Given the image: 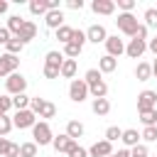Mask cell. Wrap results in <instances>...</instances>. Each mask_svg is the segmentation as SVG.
Listing matches in <instances>:
<instances>
[{
  "label": "cell",
  "mask_w": 157,
  "mask_h": 157,
  "mask_svg": "<svg viewBox=\"0 0 157 157\" xmlns=\"http://www.w3.org/2000/svg\"><path fill=\"white\" fill-rule=\"evenodd\" d=\"M52 140H54V132H52L49 123L47 120H37L34 128H32V142L37 147H44V145H52Z\"/></svg>",
  "instance_id": "1"
},
{
  "label": "cell",
  "mask_w": 157,
  "mask_h": 157,
  "mask_svg": "<svg viewBox=\"0 0 157 157\" xmlns=\"http://www.w3.org/2000/svg\"><path fill=\"white\" fill-rule=\"evenodd\" d=\"M115 25H118V29H120L123 34H128V37H132V34L137 32V27H140V22H137V17H135L132 12H118Z\"/></svg>",
  "instance_id": "2"
},
{
  "label": "cell",
  "mask_w": 157,
  "mask_h": 157,
  "mask_svg": "<svg viewBox=\"0 0 157 157\" xmlns=\"http://www.w3.org/2000/svg\"><path fill=\"white\" fill-rule=\"evenodd\" d=\"M5 88H7V93H10V96L25 93V88H27V78H25L20 71H15V74H10V76L5 78Z\"/></svg>",
  "instance_id": "3"
},
{
  "label": "cell",
  "mask_w": 157,
  "mask_h": 157,
  "mask_svg": "<svg viewBox=\"0 0 157 157\" xmlns=\"http://www.w3.org/2000/svg\"><path fill=\"white\" fill-rule=\"evenodd\" d=\"M69 98H71L74 103H83V101L88 98V86H86L83 78H74V81L69 83Z\"/></svg>",
  "instance_id": "4"
},
{
  "label": "cell",
  "mask_w": 157,
  "mask_h": 157,
  "mask_svg": "<svg viewBox=\"0 0 157 157\" xmlns=\"http://www.w3.org/2000/svg\"><path fill=\"white\" fill-rule=\"evenodd\" d=\"M34 123H37V115H34L29 108H25V110H17V113H15V118H12V125H15V128H20V130L34 128Z\"/></svg>",
  "instance_id": "5"
},
{
  "label": "cell",
  "mask_w": 157,
  "mask_h": 157,
  "mask_svg": "<svg viewBox=\"0 0 157 157\" xmlns=\"http://www.w3.org/2000/svg\"><path fill=\"white\" fill-rule=\"evenodd\" d=\"M103 44H105V54L113 56V59H118L120 54H125V42H123L118 34H108V39H105Z\"/></svg>",
  "instance_id": "6"
},
{
  "label": "cell",
  "mask_w": 157,
  "mask_h": 157,
  "mask_svg": "<svg viewBox=\"0 0 157 157\" xmlns=\"http://www.w3.org/2000/svg\"><path fill=\"white\" fill-rule=\"evenodd\" d=\"M152 108H157V91L145 88L137 96V113H145V110H152Z\"/></svg>",
  "instance_id": "7"
},
{
  "label": "cell",
  "mask_w": 157,
  "mask_h": 157,
  "mask_svg": "<svg viewBox=\"0 0 157 157\" xmlns=\"http://www.w3.org/2000/svg\"><path fill=\"white\" fill-rule=\"evenodd\" d=\"M145 52H147V42H142V39H135V37H130V42L125 44V54H128L130 59H140Z\"/></svg>",
  "instance_id": "8"
},
{
  "label": "cell",
  "mask_w": 157,
  "mask_h": 157,
  "mask_svg": "<svg viewBox=\"0 0 157 157\" xmlns=\"http://www.w3.org/2000/svg\"><path fill=\"white\" fill-rule=\"evenodd\" d=\"M105 39H108V32H105V27H103V25H91V27L86 29V42L103 44Z\"/></svg>",
  "instance_id": "9"
},
{
  "label": "cell",
  "mask_w": 157,
  "mask_h": 157,
  "mask_svg": "<svg viewBox=\"0 0 157 157\" xmlns=\"http://www.w3.org/2000/svg\"><path fill=\"white\" fill-rule=\"evenodd\" d=\"M113 155V145L108 140H98L88 147V157H110Z\"/></svg>",
  "instance_id": "10"
},
{
  "label": "cell",
  "mask_w": 157,
  "mask_h": 157,
  "mask_svg": "<svg viewBox=\"0 0 157 157\" xmlns=\"http://www.w3.org/2000/svg\"><path fill=\"white\" fill-rule=\"evenodd\" d=\"M0 66H2V71H5V76H10V74H15L17 69H20V56H15V54H2L0 56Z\"/></svg>",
  "instance_id": "11"
},
{
  "label": "cell",
  "mask_w": 157,
  "mask_h": 157,
  "mask_svg": "<svg viewBox=\"0 0 157 157\" xmlns=\"http://www.w3.org/2000/svg\"><path fill=\"white\" fill-rule=\"evenodd\" d=\"M91 10L96 15H113L115 12V0H93Z\"/></svg>",
  "instance_id": "12"
},
{
  "label": "cell",
  "mask_w": 157,
  "mask_h": 157,
  "mask_svg": "<svg viewBox=\"0 0 157 157\" xmlns=\"http://www.w3.org/2000/svg\"><path fill=\"white\" fill-rule=\"evenodd\" d=\"M37 37V25L32 22V20H25V25H22V29H20V34H17V39L22 42V44H27V42H32Z\"/></svg>",
  "instance_id": "13"
},
{
  "label": "cell",
  "mask_w": 157,
  "mask_h": 157,
  "mask_svg": "<svg viewBox=\"0 0 157 157\" xmlns=\"http://www.w3.org/2000/svg\"><path fill=\"white\" fill-rule=\"evenodd\" d=\"M44 22H47V27H49V29H54V32H56V29L64 25V12H61V10H49V12L44 15Z\"/></svg>",
  "instance_id": "14"
},
{
  "label": "cell",
  "mask_w": 157,
  "mask_h": 157,
  "mask_svg": "<svg viewBox=\"0 0 157 157\" xmlns=\"http://www.w3.org/2000/svg\"><path fill=\"white\" fill-rule=\"evenodd\" d=\"M71 145H74V140H71L66 132L54 135V140H52V147H54L56 152H69V150H71Z\"/></svg>",
  "instance_id": "15"
},
{
  "label": "cell",
  "mask_w": 157,
  "mask_h": 157,
  "mask_svg": "<svg viewBox=\"0 0 157 157\" xmlns=\"http://www.w3.org/2000/svg\"><path fill=\"white\" fill-rule=\"evenodd\" d=\"M118 69V59H113V56H108V54H103L101 59H98V71L101 74H113Z\"/></svg>",
  "instance_id": "16"
},
{
  "label": "cell",
  "mask_w": 157,
  "mask_h": 157,
  "mask_svg": "<svg viewBox=\"0 0 157 157\" xmlns=\"http://www.w3.org/2000/svg\"><path fill=\"white\" fill-rule=\"evenodd\" d=\"M135 78H137V81H150V78H152V64L137 61V66H135Z\"/></svg>",
  "instance_id": "17"
},
{
  "label": "cell",
  "mask_w": 157,
  "mask_h": 157,
  "mask_svg": "<svg viewBox=\"0 0 157 157\" xmlns=\"http://www.w3.org/2000/svg\"><path fill=\"white\" fill-rule=\"evenodd\" d=\"M91 110L96 113V115H108L110 113V101L108 98H93V103H91Z\"/></svg>",
  "instance_id": "18"
},
{
  "label": "cell",
  "mask_w": 157,
  "mask_h": 157,
  "mask_svg": "<svg viewBox=\"0 0 157 157\" xmlns=\"http://www.w3.org/2000/svg\"><path fill=\"white\" fill-rule=\"evenodd\" d=\"M120 140H123V145H125V147L130 150V147L140 145V132H137V130H132V128H128V130H123Z\"/></svg>",
  "instance_id": "19"
},
{
  "label": "cell",
  "mask_w": 157,
  "mask_h": 157,
  "mask_svg": "<svg viewBox=\"0 0 157 157\" xmlns=\"http://www.w3.org/2000/svg\"><path fill=\"white\" fill-rule=\"evenodd\" d=\"M59 76L74 81V76H76V59H66V56H64V64H61V69H59Z\"/></svg>",
  "instance_id": "20"
},
{
  "label": "cell",
  "mask_w": 157,
  "mask_h": 157,
  "mask_svg": "<svg viewBox=\"0 0 157 157\" xmlns=\"http://www.w3.org/2000/svg\"><path fill=\"white\" fill-rule=\"evenodd\" d=\"M88 96H93V98H105L108 96V83L101 78V81H96V83H91L88 86Z\"/></svg>",
  "instance_id": "21"
},
{
  "label": "cell",
  "mask_w": 157,
  "mask_h": 157,
  "mask_svg": "<svg viewBox=\"0 0 157 157\" xmlns=\"http://www.w3.org/2000/svg\"><path fill=\"white\" fill-rule=\"evenodd\" d=\"M66 135L76 142L78 137H83V123H78V120H69L66 123Z\"/></svg>",
  "instance_id": "22"
},
{
  "label": "cell",
  "mask_w": 157,
  "mask_h": 157,
  "mask_svg": "<svg viewBox=\"0 0 157 157\" xmlns=\"http://www.w3.org/2000/svg\"><path fill=\"white\" fill-rule=\"evenodd\" d=\"M61 64H64V54H61V52H47V56H44V66L61 69Z\"/></svg>",
  "instance_id": "23"
},
{
  "label": "cell",
  "mask_w": 157,
  "mask_h": 157,
  "mask_svg": "<svg viewBox=\"0 0 157 157\" xmlns=\"http://www.w3.org/2000/svg\"><path fill=\"white\" fill-rule=\"evenodd\" d=\"M22 25H25V20H22L20 15H10V17H7V32H10L12 37H17V34H20Z\"/></svg>",
  "instance_id": "24"
},
{
  "label": "cell",
  "mask_w": 157,
  "mask_h": 157,
  "mask_svg": "<svg viewBox=\"0 0 157 157\" xmlns=\"http://www.w3.org/2000/svg\"><path fill=\"white\" fill-rule=\"evenodd\" d=\"M56 115V105L52 103V101H44V105H42V110L37 113V118H44V120H49V118H54Z\"/></svg>",
  "instance_id": "25"
},
{
  "label": "cell",
  "mask_w": 157,
  "mask_h": 157,
  "mask_svg": "<svg viewBox=\"0 0 157 157\" xmlns=\"http://www.w3.org/2000/svg\"><path fill=\"white\" fill-rule=\"evenodd\" d=\"M140 123H142L145 128H150V125H157V108H152V110H145V113H140Z\"/></svg>",
  "instance_id": "26"
},
{
  "label": "cell",
  "mask_w": 157,
  "mask_h": 157,
  "mask_svg": "<svg viewBox=\"0 0 157 157\" xmlns=\"http://www.w3.org/2000/svg\"><path fill=\"white\" fill-rule=\"evenodd\" d=\"M29 12L32 15H47V0H29Z\"/></svg>",
  "instance_id": "27"
},
{
  "label": "cell",
  "mask_w": 157,
  "mask_h": 157,
  "mask_svg": "<svg viewBox=\"0 0 157 157\" xmlns=\"http://www.w3.org/2000/svg\"><path fill=\"white\" fill-rule=\"evenodd\" d=\"M71 32H74V27H69V25H61V27L56 29V39H59L61 44H69V42H71Z\"/></svg>",
  "instance_id": "28"
},
{
  "label": "cell",
  "mask_w": 157,
  "mask_h": 157,
  "mask_svg": "<svg viewBox=\"0 0 157 157\" xmlns=\"http://www.w3.org/2000/svg\"><path fill=\"white\" fill-rule=\"evenodd\" d=\"M81 52H83V47H78V44L69 42V44H64V52H61V54H64L66 59H76V56H78Z\"/></svg>",
  "instance_id": "29"
},
{
  "label": "cell",
  "mask_w": 157,
  "mask_h": 157,
  "mask_svg": "<svg viewBox=\"0 0 157 157\" xmlns=\"http://www.w3.org/2000/svg\"><path fill=\"white\" fill-rule=\"evenodd\" d=\"M12 108H17V110L29 108V96H27V93H17V96H12Z\"/></svg>",
  "instance_id": "30"
},
{
  "label": "cell",
  "mask_w": 157,
  "mask_h": 157,
  "mask_svg": "<svg viewBox=\"0 0 157 157\" xmlns=\"http://www.w3.org/2000/svg\"><path fill=\"white\" fill-rule=\"evenodd\" d=\"M12 128H15L12 125V118L10 115H0V137H7Z\"/></svg>",
  "instance_id": "31"
},
{
  "label": "cell",
  "mask_w": 157,
  "mask_h": 157,
  "mask_svg": "<svg viewBox=\"0 0 157 157\" xmlns=\"http://www.w3.org/2000/svg\"><path fill=\"white\" fill-rule=\"evenodd\" d=\"M5 49H7V54H15V56H17V54H20L22 49H25V44H22V42L17 39V37H12V39H10L7 44H5Z\"/></svg>",
  "instance_id": "32"
},
{
  "label": "cell",
  "mask_w": 157,
  "mask_h": 157,
  "mask_svg": "<svg viewBox=\"0 0 157 157\" xmlns=\"http://www.w3.org/2000/svg\"><path fill=\"white\" fill-rule=\"evenodd\" d=\"M20 157H37V145L34 142H22L20 145Z\"/></svg>",
  "instance_id": "33"
},
{
  "label": "cell",
  "mask_w": 157,
  "mask_h": 157,
  "mask_svg": "<svg viewBox=\"0 0 157 157\" xmlns=\"http://www.w3.org/2000/svg\"><path fill=\"white\" fill-rule=\"evenodd\" d=\"M142 20H145V27H157V10L155 7H147L145 15H142Z\"/></svg>",
  "instance_id": "34"
},
{
  "label": "cell",
  "mask_w": 157,
  "mask_h": 157,
  "mask_svg": "<svg viewBox=\"0 0 157 157\" xmlns=\"http://www.w3.org/2000/svg\"><path fill=\"white\" fill-rule=\"evenodd\" d=\"M120 135H123V130H120L118 125H110V128L105 130V137H103V140H108V142L113 145L115 140H120Z\"/></svg>",
  "instance_id": "35"
},
{
  "label": "cell",
  "mask_w": 157,
  "mask_h": 157,
  "mask_svg": "<svg viewBox=\"0 0 157 157\" xmlns=\"http://www.w3.org/2000/svg\"><path fill=\"white\" fill-rule=\"evenodd\" d=\"M140 140H145V142H157V128H155V125L145 128V130L140 132Z\"/></svg>",
  "instance_id": "36"
},
{
  "label": "cell",
  "mask_w": 157,
  "mask_h": 157,
  "mask_svg": "<svg viewBox=\"0 0 157 157\" xmlns=\"http://www.w3.org/2000/svg\"><path fill=\"white\" fill-rule=\"evenodd\" d=\"M101 78H103V74H101L98 69H88V71H86V76H83L86 86H91V83H96V81H101Z\"/></svg>",
  "instance_id": "37"
},
{
  "label": "cell",
  "mask_w": 157,
  "mask_h": 157,
  "mask_svg": "<svg viewBox=\"0 0 157 157\" xmlns=\"http://www.w3.org/2000/svg\"><path fill=\"white\" fill-rule=\"evenodd\" d=\"M130 157H150V150H147V145H145V142H140V145L130 147Z\"/></svg>",
  "instance_id": "38"
},
{
  "label": "cell",
  "mask_w": 157,
  "mask_h": 157,
  "mask_svg": "<svg viewBox=\"0 0 157 157\" xmlns=\"http://www.w3.org/2000/svg\"><path fill=\"white\" fill-rule=\"evenodd\" d=\"M71 42H74V44H78V47H83V44H86V32L74 27V32H71Z\"/></svg>",
  "instance_id": "39"
},
{
  "label": "cell",
  "mask_w": 157,
  "mask_h": 157,
  "mask_svg": "<svg viewBox=\"0 0 157 157\" xmlns=\"http://www.w3.org/2000/svg\"><path fill=\"white\" fill-rule=\"evenodd\" d=\"M66 155H69V157H88V150H83L81 145H76V142H74V145H71V150H69Z\"/></svg>",
  "instance_id": "40"
},
{
  "label": "cell",
  "mask_w": 157,
  "mask_h": 157,
  "mask_svg": "<svg viewBox=\"0 0 157 157\" xmlns=\"http://www.w3.org/2000/svg\"><path fill=\"white\" fill-rule=\"evenodd\" d=\"M10 108H12V98L10 96H0V115H7Z\"/></svg>",
  "instance_id": "41"
},
{
  "label": "cell",
  "mask_w": 157,
  "mask_h": 157,
  "mask_svg": "<svg viewBox=\"0 0 157 157\" xmlns=\"http://www.w3.org/2000/svg\"><path fill=\"white\" fill-rule=\"evenodd\" d=\"M42 105H44V98H39V96H37V98H29V110H32L34 115L42 110Z\"/></svg>",
  "instance_id": "42"
},
{
  "label": "cell",
  "mask_w": 157,
  "mask_h": 157,
  "mask_svg": "<svg viewBox=\"0 0 157 157\" xmlns=\"http://www.w3.org/2000/svg\"><path fill=\"white\" fill-rule=\"evenodd\" d=\"M115 7H120L123 12H132V7H135V0H118V2H115Z\"/></svg>",
  "instance_id": "43"
},
{
  "label": "cell",
  "mask_w": 157,
  "mask_h": 157,
  "mask_svg": "<svg viewBox=\"0 0 157 157\" xmlns=\"http://www.w3.org/2000/svg\"><path fill=\"white\" fill-rule=\"evenodd\" d=\"M2 157H20V145H15V142H10Z\"/></svg>",
  "instance_id": "44"
},
{
  "label": "cell",
  "mask_w": 157,
  "mask_h": 157,
  "mask_svg": "<svg viewBox=\"0 0 157 157\" xmlns=\"http://www.w3.org/2000/svg\"><path fill=\"white\" fill-rule=\"evenodd\" d=\"M132 37H135V39H142V42H147V27H145V25H140V27H137V32H135Z\"/></svg>",
  "instance_id": "45"
},
{
  "label": "cell",
  "mask_w": 157,
  "mask_h": 157,
  "mask_svg": "<svg viewBox=\"0 0 157 157\" xmlns=\"http://www.w3.org/2000/svg\"><path fill=\"white\" fill-rule=\"evenodd\" d=\"M44 78H59V69H52V66H44Z\"/></svg>",
  "instance_id": "46"
},
{
  "label": "cell",
  "mask_w": 157,
  "mask_h": 157,
  "mask_svg": "<svg viewBox=\"0 0 157 157\" xmlns=\"http://www.w3.org/2000/svg\"><path fill=\"white\" fill-rule=\"evenodd\" d=\"M12 39V34L7 32V27H0V44H7Z\"/></svg>",
  "instance_id": "47"
},
{
  "label": "cell",
  "mask_w": 157,
  "mask_h": 157,
  "mask_svg": "<svg viewBox=\"0 0 157 157\" xmlns=\"http://www.w3.org/2000/svg\"><path fill=\"white\" fill-rule=\"evenodd\" d=\"M66 7L69 10H81L83 7V0H66Z\"/></svg>",
  "instance_id": "48"
},
{
  "label": "cell",
  "mask_w": 157,
  "mask_h": 157,
  "mask_svg": "<svg viewBox=\"0 0 157 157\" xmlns=\"http://www.w3.org/2000/svg\"><path fill=\"white\" fill-rule=\"evenodd\" d=\"M147 49H150V52H152V54L157 56V34H155L152 39H147Z\"/></svg>",
  "instance_id": "49"
},
{
  "label": "cell",
  "mask_w": 157,
  "mask_h": 157,
  "mask_svg": "<svg viewBox=\"0 0 157 157\" xmlns=\"http://www.w3.org/2000/svg\"><path fill=\"white\" fill-rule=\"evenodd\" d=\"M47 10H61V2L59 0H47Z\"/></svg>",
  "instance_id": "50"
},
{
  "label": "cell",
  "mask_w": 157,
  "mask_h": 157,
  "mask_svg": "<svg viewBox=\"0 0 157 157\" xmlns=\"http://www.w3.org/2000/svg\"><path fill=\"white\" fill-rule=\"evenodd\" d=\"M7 145H10V140H7V137H0V157L5 155V150H7Z\"/></svg>",
  "instance_id": "51"
},
{
  "label": "cell",
  "mask_w": 157,
  "mask_h": 157,
  "mask_svg": "<svg viewBox=\"0 0 157 157\" xmlns=\"http://www.w3.org/2000/svg\"><path fill=\"white\" fill-rule=\"evenodd\" d=\"M115 157H130V150L128 147H123V150H118V152H113Z\"/></svg>",
  "instance_id": "52"
},
{
  "label": "cell",
  "mask_w": 157,
  "mask_h": 157,
  "mask_svg": "<svg viewBox=\"0 0 157 157\" xmlns=\"http://www.w3.org/2000/svg\"><path fill=\"white\" fill-rule=\"evenodd\" d=\"M7 12V0H0V15Z\"/></svg>",
  "instance_id": "53"
},
{
  "label": "cell",
  "mask_w": 157,
  "mask_h": 157,
  "mask_svg": "<svg viewBox=\"0 0 157 157\" xmlns=\"http://www.w3.org/2000/svg\"><path fill=\"white\" fill-rule=\"evenodd\" d=\"M152 76L157 78V56H155V61H152Z\"/></svg>",
  "instance_id": "54"
},
{
  "label": "cell",
  "mask_w": 157,
  "mask_h": 157,
  "mask_svg": "<svg viewBox=\"0 0 157 157\" xmlns=\"http://www.w3.org/2000/svg\"><path fill=\"white\" fill-rule=\"evenodd\" d=\"M0 78H7V76H5V71H2V66H0Z\"/></svg>",
  "instance_id": "55"
},
{
  "label": "cell",
  "mask_w": 157,
  "mask_h": 157,
  "mask_svg": "<svg viewBox=\"0 0 157 157\" xmlns=\"http://www.w3.org/2000/svg\"><path fill=\"white\" fill-rule=\"evenodd\" d=\"M150 157H157V155H150Z\"/></svg>",
  "instance_id": "56"
},
{
  "label": "cell",
  "mask_w": 157,
  "mask_h": 157,
  "mask_svg": "<svg viewBox=\"0 0 157 157\" xmlns=\"http://www.w3.org/2000/svg\"><path fill=\"white\" fill-rule=\"evenodd\" d=\"M110 157H115V155H110Z\"/></svg>",
  "instance_id": "57"
},
{
  "label": "cell",
  "mask_w": 157,
  "mask_h": 157,
  "mask_svg": "<svg viewBox=\"0 0 157 157\" xmlns=\"http://www.w3.org/2000/svg\"><path fill=\"white\" fill-rule=\"evenodd\" d=\"M155 10H157V7H155Z\"/></svg>",
  "instance_id": "58"
},
{
  "label": "cell",
  "mask_w": 157,
  "mask_h": 157,
  "mask_svg": "<svg viewBox=\"0 0 157 157\" xmlns=\"http://www.w3.org/2000/svg\"><path fill=\"white\" fill-rule=\"evenodd\" d=\"M155 128H157V125H155Z\"/></svg>",
  "instance_id": "59"
}]
</instances>
